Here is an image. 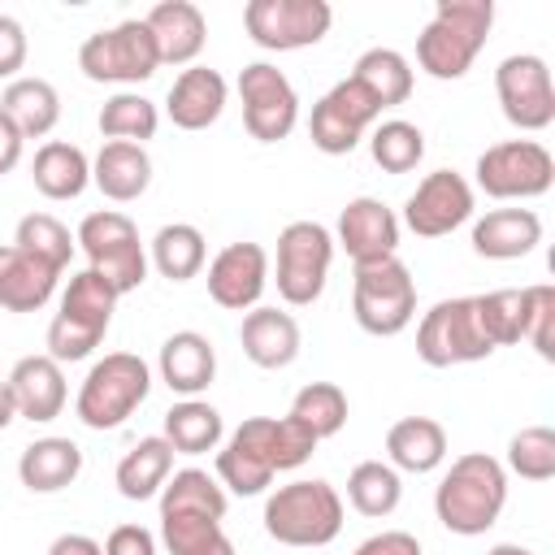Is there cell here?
Returning a JSON list of instances; mask_svg holds the SVG:
<instances>
[{
  "label": "cell",
  "mask_w": 555,
  "mask_h": 555,
  "mask_svg": "<svg viewBox=\"0 0 555 555\" xmlns=\"http://www.w3.org/2000/svg\"><path fill=\"white\" fill-rule=\"evenodd\" d=\"M507 507V468L486 451H464L451 460L434 490V516L447 533L477 538L486 533Z\"/></svg>",
  "instance_id": "obj_1"
},
{
  "label": "cell",
  "mask_w": 555,
  "mask_h": 555,
  "mask_svg": "<svg viewBox=\"0 0 555 555\" xmlns=\"http://www.w3.org/2000/svg\"><path fill=\"white\" fill-rule=\"evenodd\" d=\"M490 26H494L490 0H438L434 17L416 35V65L438 82L464 78L490 39Z\"/></svg>",
  "instance_id": "obj_2"
},
{
  "label": "cell",
  "mask_w": 555,
  "mask_h": 555,
  "mask_svg": "<svg viewBox=\"0 0 555 555\" xmlns=\"http://www.w3.org/2000/svg\"><path fill=\"white\" fill-rule=\"evenodd\" d=\"M117 299H121V295H117L100 273H91V269L74 273L69 286L61 291L56 317L48 321V356H52L56 364L87 360V356L104 343V334H108V325H113Z\"/></svg>",
  "instance_id": "obj_3"
},
{
  "label": "cell",
  "mask_w": 555,
  "mask_h": 555,
  "mask_svg": "<svg viewBox=\"0 0 555 555\" xmlns=\"http://www.w3.org/2000/svg\"><path fill=\"white\" fill-rule=\"evenodd\" d=\"M264 533L282 546H330L343 533V499L325 477L278 486L264 499Z\"/></svg>",
  "instance_id": "obj_4"
},
{
  "label": "cell",
  "mask_w": 555,
  "mask_h": 555,
  "mask_svg": "<svg viewBox=\"0 0 555 555\" xmlns=\"http://www.w3.org/2000/svg\"><path fill=\"white\" fill-rule=\"evenodd\" d=\"M152 390V369L134 356V351H108L104 360H95L78 386L74 412L87 429H117L134 416V408L147 399Z\"/></svg>",
  "instance_id": "obj_5"
},
{
  "label": "cell",
  "mask_w": 555,
  "mask_h": 555,
  "mask_svg": "<svg viewBox=\"0 0 555 555\" xmlns=\"http://www.w3.org/2000/svg\"><path fill=\"white\" fill-rule=\"evenodd\" d=\"M351 312L356 325L373 338H395L416 317V282L399 256L364 260L351 278Z\"/></svg>",
  "instance_id": "obj_6"
},
{
  "label": "cell",
  "mask_w": 555,
  "mask_h": 555,
  "mask_svg": "<svg viewBox=\"0 0 555 555\" xmlns=\"http://www.w3.org/2000/svg\"><path fill=\"white\" fill-rule=\"evenodd\" d=\"M74 243L87 251V269L100 273L117 295H130L147 282V251H143L139 225L126 212L117 208L87 212Z\"/></svg>",
  "instance_id": "obj_7"
},
{
  "label": "cell",
  "mask_w": 555,
  "mask_h": 555,
  "mask_svg": "<svg viewBox=\"0 0 555 555\" xmlns=\"http://www.w3.org/2000/svg\"><path fill=\"white\" fill-rule=\"evenodd\" d=\"M78 69L91 82L134 87V82H147L160 69V56H156V43H152V30L143 26V17H126V22L104 26V30L82 39Z\"/></svg>",
  "instance_id": "obj_8"
},
{
  "label": "cell",
  "mask_w": 555,
  "mask_h": 555,
  "mask_svg": "<svg viewBox=\"0 0 555 555\" xmlns=\"http://www.w3.org/2000/svg\"><path fill=\"white\" fill-rule=\"evenodd\" d=\"M494 351V343L481 330L477 317V299L473 295H455V299H438L421 325H416V356L429 369H451V364H477Z\"/></svg>",
  "instance_id": "obj_9"
},
{
  "label": "cell",
  "mask_w": 555,
  "mask_h": 555,
  "mask_svg": "<svg viewBox=\"0 0 555 555\" xmlns=\"http://www.w3.org/2000/svg\"><path fill=\"white\" fill-rule=\"evenodd\" d=\"M334 264V234L321 221H291L278 234V295L291 308H308L321 299Z\"/></svg>",
  "instance_id": "obj_10"
},
{
  "label": "cell",
  "mask_w": 555,
  "mask_h": 555,
  "mask_svg": "<svg viewBox=\"0 0 555 555\" xmlns=\"http://www.w3.org/2000/svg\"><path fill=\"white\" fill-rule=\"evenodd\" d=\"M473 173L490 199H538L555 182V156L538 139H503L477 156Z\"/></svg>",
  "instance_id": "obj_11"
},
{
  "label": "cell",
  "mask_w": 555,
  "mask_h": 555,
  "mask_svg": "<svg viewBox=\"0 0 555 555\" xmlns=\"http://www.w3.org/2000/svg\"><path fill=\"white\" fill-rule=\"evenodd\" d=\"M243 26L264 52H299L330 35L334 9L325 0H247Z\"/></svg>",
  "instance_id": "obj_12"
},
{
  "label": "cell",
  "mask_w": 555,
  "mask_h": 555,
  "mask_svg": "<svg viewBox=\"0 0 555 555\" xmlns=\"http://www.w3.org/2000/svg\"><path fill=\"white\" fill-rule=\"evenodd\" d=\"M382 117V104L347 74L343 82H334L317 104H312V121H308V134H312V147L325 152V156H347L360 147V139L377 126Z\"/></svg>",
  "instance_id": "obj_13"
},
{
  "label": "cell",
  "mask_w": 555,
  "mask_h": 555,
  "mask_svg": "<svg viewBox=\"0 0 555 555\" xmlns=\"http://www.w3.org/2000/svg\"><path fill=\"white\" fill-rule=\"evenodd\" d=\"M494 95H499L503 117L516 130L533 134V130H546L555 121V82H551L546 61L533 56V52H512V56L499 61Z\"/></svg>",
  "instance_id": "obj_14"
},
{
  "label": "cell",
  "mask_w": 555,
  "mask_h": 555,
  "mask_svg": "<svg viewBox=\"0 0 555 555\" xmlns=\"http://www.w3.org/2000/svg\"><path fill=\"white\" fill-rule=\"evenodd\" d=\"M238 100H243V126L256 143H282L299 121V95L291 78L269 61L243 65Z\"/></svg>",
  "instance_id": "obj_15"
},
{
  "label": "cell",
  "mask_w": 555,
  "mask_h": 555,
  "mask_svg": "<svg viewBox=\"0 0 555 555\" xmlns=\"http://www.w3.org/2000/svg\"><path fill=\"white\" fill-rule=\"evenodd\" d=\"M473 204H477V191L464 173L455 169H434L416 182V191L408 195L403 204V225L416 234V238H442L451 230H460L468 217H473Z\"/></svg>",
  "instance_id": "obj_16"
},
{
  "label": "cell",
  "mask_w": 555,
  "mask_h": 555,
  "mask_svg": "<svg viewBox=\"0 0 555 555\" xmlns=\"http://www.w3.org/2000/svg\"><path fill=\"white\" fill-rule=\"evenodd\" d=\"M269 286V251L260 243H225L208 260V295L225 312H251Z\"/></svg>",
  "instance_id": "obj_17"
},
{
  "label": "cell",
  "mask_w": 555,
  "mask_h": 555,
  "mask_svg": "<svg viewBox=\"0 0 555 555\" xmlns=\"http://www.w3.org/2000/svg\"><path fill=\"white\" fill-rule=\"evenodd\" d=\"M334 243L351 256V264L395 256V251H399V217H395V208H386L382 199L356 195V199H347L343 212H338Z\"/></svg>",
  "instance_id": "obj_18"
},
{
  "label": "cell",
  "mask_w": 555,
  "mask_h": 555,
  "mask_svg": "<svg viewBox=\"0 0 555 555\" xmlns=\"http://www.w3.org/2000/svg\"><path fill=\"white\" fill-rule=\"evenodd\" d=\"M9 390H13V403H17V416L22 421H35V425H48L65 412V369L43 351V356H22L13 364V373L4 377Z\"/></svg>",
  "instance_id": "obj_19"
},
{
  "label": "cell",
  "mask_w": 555,
  "mask_h": 555,
  "mask_svg": "<svg viewBox=\"0 0 555 555\" xmlns=\"http://www.w3.org/2000/svg\"><path fill=\"white\" fill-rule=\"evenodd\" d=\"M143 26L152 30L160 65H195V56L208 43V22H204L199 4H191V0H160V4H152Z\"/></svg>",
  "instance_id": "obj_20"
},
{
  "label": "cell",
  "mask_w": 555,
  "mask_h": 555,
  "mask_svg": "<svg viewBox=\"0 0 555 555\" xmlns=\"http://www.w3.org/2000/svg\"><path fill=\"white\" fill-rule=\"evenodd\" d=\"M238 343H243V356H247L256 369H269V373H273V369L295 364L304 334H299V321H295L291 312L256 304L251 312H243Z\"/></svg>",
  "instance_id": "obj_21"
},
{
  "label": "cell",
  "mask_w": 555,
  "mask_h": 555,
  "mask_svg": "<svg viewBox=\"0 0 555 555\" xmlns=\"http://www.w3.org/2000/svg\"><path fill=\"white\" fill-rule=\"evenodd\" d=\"M225 95H230V87H225V78L217 69L186 65L173 78L169 95H165V113H169V121L178 130H208L225 113Z\"/></svg>",
  "instance_id": "obj_22"
},
{
  "label": "cell",
  "mask_w": 555,
  "mask_h": 555,
  "mask_svg": "<svg viewBox=\"0 0 555 555\" xmlns=\"http://www.w3.org/2000/svg\"><path fill=\"white\" fill-rule=\"evenodd\" d=\"M156 369H160V382L173 395L199 399L212 386V377H217V351H212V343L199 330H178V334H169L160 343Z\"/></svg>",
  "instance_id": "obj_23"
},
{
  "label": "cell",
  "mask_w": 555,
  "mask_h": 555,
  "mask_svg": "<svg viewBox=\"0 0 555 555\" xmlns=\"http://www.w3.org/2000/svg\"><path fill=\"white\" fill-rule=\"evenodd\" d=\"M542 243V217L533 208H490L473 221V251L481 260H520Z\"/></svg>",
  "instance_id": "obj_24"
},
{
  "label": "cell",
  "mask_w": 555,
  "mask_h": 555,
  "mask_svg": "<svg viewBox=\"0 0 555 555\" xmlns=\"http://www.w3.org/2000/svg\"><path fill=\"white\" fill-rule=\"evenodd\" d=\"M61 273L13 243H0V308L4 312H39L56 295Z\"/></svg>",
  "instance_id": "obj_25"
},
{
  "label": "cell",
  "mask_w": 555,
  "mask_h": 555,
  "mask_svg": "<svg viewBox=\"0 0 555 555\" xmlns=\"http://www.w3.org/2000/svg\"><path fill=\"white\" fill-rule=\"evenodd\" d=\"M82 473V447L74 438H35L22 455H17V477L30 494H56L65 486H74Z\"/></svg>",
  "instance_id": "obj_26"
},
{
  "label": "cell",
  "mask_w": 555,
  "mask_h": 555,
  "mask_svg": "<svg viewBox=\"0 0 555 555\" xmlns=\"http://www.w3.org/2000/svg\"><path fill=\"white\" fill-rule=\"evenodd\" d=\"M447 460V429L434 416H403L386 429V464L395 473H434Z\"/></svg>",
  "instance_id": "obj_27"
},
{
  "label": "cell",
  "mask_w": 555,
  "mask_h": 555,
  "mask_svg": "<svg viewBox=\"0 0 555 555\" xmlns=\"http://www.w3.org/2000/svg\"><path fill=\"white\" fill-rule=\"evenodd\" d=\"M91 182L104 199L130 204L152 186V156L139 143H104L91 160Z\"/></svg>",
  "instance_id": "obj_28"
},
{
  "label": "cell",
  "mask_w": 555,
  "mask_h": 555,
  "mask_svg": "<svg viewBox=\"0 0 555 555\" xmlns=\"http://www.w3.org/2000/svg\"><path fill=\"white\" fill-rule=\"evenodd\" d=\"M30 178H35V191L48 195V199H78L91 186V160H87V152L78 143L48 139L35 152Z\"/></svg>",
  "instance_id": "obj_29"
},
{
  "label": "cell",
  "mask_w": 555,
  "mask_h": 555,
  "mask_svg": "<svg viewBox=\"0 0 555 555\" xmlns=\"http://www.w3.org/2000/svg\"><path fill=\"white\" fill-rule=\"evenodd\" d=\"M273 477H278V473L269 468V460H264V451H260L251 425L243 421V425L225 438V447L217 451V481H221V490L243 494V499H247V494H264Z\"/></svg>",
  "instance_id": "obj_30"
},
{
  "label": "cell",
  "mask_w": 555,
  "mask_h": 555,
  "mask_svg": "<svg viewBox=\"0 0 555 555\" xmlns=\"http://www.w3.org/2000/svg\"><path fill=\"white\" fill-rule=\"evenodd\" d=\"M169 473H173V447H169L160 434H152V438H139V442L117 460L113 481H117V494H121V499L143 503V499L160 494V486L169 481Z\"/></svg>",
  "instance_id": "obj_31"
},
{
  "label": "cell",
  "mask_w": 555,
  "mask_h": 555,
  "mask_svg": "<svg viewBox=\"0 0 555 555\" xmlns=\"http://www.w3.org/2000/svg\"><path fill=\"white\" fill-rule=\"evenodd\" d=\"M0 113L17 126L22 139H43L61 121V95L48 78H13L0 95Z\"/></svg>",
  "instance_id": "obj_32"
},
{
  "label": "cell",
  "mask_w": 555,
  "mask_h": 555,
  "mask_svg": "<svg viewBox=\"0 0 555 555\" xmlns=\"http://www.w3.org/2000/svg\"><path fill=\"white\" fill-rule=\"evenodd\" d=\"M204 260H208V243H204L199 225H191V221H169V225H160V230L152 234V243H147V264H152L160 278H169V282H191V278H199Z\"/></svg>",
  "instance_id": "obj_33"
},
{
  "label": "cell",
  "mask_w": 555,
  "mask_h": 555,
  "mask_svg": "<svg viewBox=\"0 0 555 555\" xmlns=\"http://www.w3.org/2000/svg\"><path fill=\"white\" fill-rule=\"evenodd\" d=\"M173 455H204V451H217L221 438H225V425H221V412L204 399H182L165 412V434H160Z\"/></svg>",
  "instance_id": "obj_34"
},
{
  "label": "cell",
  "mask_w": 555,
  "mask_h": 555,
  "mask_svg": "<svg viewBox=\"0 0 555 555\" xmlns=\"http://www.w3.org/2000/svg\"><path fill=\"white\" fill-rule=\"evenodd\" d=\"M351 78L382 104V108H395V104H403L408 95H412V61L403 56V52H395V48H369V52H360L356 56V65H351Z\"/></svg>",
  "instance_id": "obj_35"
},
{
  "label": "cell",
  "mask_w": 555,
  "mask_h": 555,
  "mask_svg": "<svg viewBox=\"0 0 555 555\" xmlns=\"http://www.w3.org/2000/svg\"><path fill=\"white\" fill-rule=\"evenodd\" d=\"M247 425H251V434H256V442H260V451H264L273 473H291V468L308 464L312 451H317L312 429L299 425L291 412L286 416H247Z\"/></svg>",
  "instance_id": "obj_36"
},
{
  "label": "cell",
  "mask_w": 555,
  "mask_h": 555,
  "mask_svg": "<svg viewBox=\"0 0 555 555\" xmlns=\"http://www.w3.org/2000/svg\"><path fill=\"white\" fill-rule=\"evenodd\" d=\"M477 299V317H481V330L494 347H516L525 343V330H529V312H533V286H503V291H486V295H473Z\"/></svg>",
  "instance_id": "obj_37"
},
{
  "label": "cell",
  "mask_w": 555,
  "mask_h": 555,
  "mask_svg": "<svg viewBox=\"0 0 555 555\" xmlns=\"http://www.w3.org/2000/svg\"><path fill=\"white\" fill-rule=\"evenodd\" d=\"M403 499V477L386 464V460H360L351 473H347V503L369 516V520H382L399 507Z\"/></svg>",
  "instance_id": "obj_38"
},
{
  "label": "cell",
  "mask_w": 555,
  "mask_h": 555,
  "mask_svg": "<svg viewBox=\"0 0 555 555\" xmlns=\"http://www.w3.org/2000/svg\"><path fill=\"white\" fill-rule=\"evenodd\" d=\"M95 126L108 143H139L143 147L160 126V108L139 91H117V95L104 100Z\"/></svg>",
  "instance_id": "obj_39"
},
{
  "label": "cell",
  "mask_w": 555,
  "mask_h": 555,
  "mask_svg": "<svg viewBox=\"0 0 555 555\" xmlns=\"http://www.w3.org/2000/svg\"><path fill=\"white\" fill-rule=\"evenodd\" d=\"M225 490L217 477H208L204 468H178L169 473V481L160 486V512H199L212 520H225Z\"/></svg>",
  "instance_id": "obj_40"
},
{
  "label": "cell",
  "mask_w": 555,
  "mask_h": 555,
  "mask_svg": "<svg viewBox=\"0 0 555 555\" xmlns=\"http://www.w3.org/2000/svg\"><path fill=\"white\" fill-rule=\"evenodd\" d=\"M369 156L386 173H412L421 165V156H425V134H421V126H412L403 117L377 121L369 130Z\"/></svg>",
  "instance_id": "obj_41"
},
{
  "label": "cell",
  "mask_w": 555,
  "mask_h": 555,
  "mask_svg": "<svg viewBox=\"0 0 555 555\" xmlns=\"http://www.w3.org/2000/svg\"><path fill=\"white\" fill-rule=\"evenodd\" d=\"M347 395H343V386H334V382H308V386H299L295 390V399H291V416L299 421V425H308L312 429V438L321 442V438H334L343 425H347Z\"/></svg>",
  "instance_id": "obj_42"
},
{
  "label": "cell",
  "mask_w": 555,
  "mask_h": 555,
  "mask_svg": "<svg viewBox=\"0 0 555 555\" xmlns=\"http://www.w3.org/2000/svg\"><path fill=\"white\" fill-rule=\"evenodd\" d=\"M13 247H22L26 256H35V260L52 264L56 273H65L78 243H74V234H69L52 212H26V217L17 221V230H13Z\"/></svg>",
  "instance_id": "obj_43"
},
{
  "label": "cell",
  "mask_w": 555,
  "mask_h": 555,
  "mask_svg": "<svg viewBox=\"0 0 555 555\" xmlns=\"http://www.w3.org/2000/svg\"><path fill=\"white\" fill-rule=\"evenodd\" d=\"M160 542L169 555H212L225 542V529L199 512H160Z\"/></svg>",
  "instance_id": "obj_44"
},
{
  "label": "cell",
  "mask_w": 555,
  "mask_h": 555,
  "mask_svg": "<svg viewBox=\"0 0 555 555\" xmlns=\"http://www.w3.org/2000/svg\"><path fill=\"white\" fill-rule=\"evenodd\" d=\"M507 473L520 481H551L555 477V429L551 425H525L507 442Z\"/></svg>",
  "instance_id": "obj_45"
},
{
  "label": "cell",
  "mask_w": 555,
  "mask_h": 555,
  "mask_svg": "<svg viewBox=\"0 0 555 555\" xmlns=\"http://www.w3.org/2000/svg\"><path fill=\"white\" fill-rule=\"evenodd\" d=\"M525 343H529L542 360H555V286H551V282H538V286H533V312H529Z\"/></svg>",
  "instance_id": "obj_46"
},
{
  "label": "cell",
  "mask_w": 555,
  "mask_h": 555,
  "mask_svg": "<svg viewBox=\"0 0 555 555\" xmlns=\"http://www.w3.org/2000/svg\"><path fill=\"white\" fill-rule=\"evenodd\" d=\"M26 52H30V43H26V26L17 22V17H9V13H0V78H17V69L26 65Z\"/></svg>",
  "instance_id": "obj_47"
},
{
  "label": "cell",
  "mask_w": 555,
  "mask_h": 555,
  "mask_svg": "<svg viewBox=\"0 0 555 555\" xmlns=\"http://www.w3.org/2000/svg\"><path fill=\"white\" fill-rule=\"evenodd\" d=\"M351 555H421V538L408 529H382V533L364 538Z\"/></svg>",
  "instance_id": "obj_48"
},
{
  "label": "cell",
  "mask_w": 555,
  "mask_h": 555,
  "mask_svg": "<svg viewBox=\"0 0 555 555\" xmlns=\"http://www.w3.org/2000/svg\"><path fill=\"white\" fill-rule=\"evenodd\" d=\"M104 555H156V538L143 525H117L104 538Z\"/></svg>",
  "instance_id": "obj_49"
},
{
  "label": "cell",
  "mask_w": 555,
  "mask_h": 555,
  "mask_svg": "<svg viewBox=\"0 0 555 555\" xmlns=\"http://www.w3.org/2000/svg\"><path fill=\"white\" fill-rule=\"evenodd\" d=\"M22 143H26V139L17 134V126L0 113V178L17 169V160H22Z\"/></svg>",
  "instance_id": "obj_50"
},
{
  "label": "cell",
  "mask_w": 555,
  "mask_h": 555,
  "mask_svg": "<svg viewBox=\"0 0 555 555\" xmlns=\"http://www.w3.org/2000/svg\"><path fill=\"white\" fill-rule=\"evenodd\" d=\"M48 555H104V542H95L91 533H61L52 538Z\"/></svg>",
  "instance_id": "obj_51"
},
{
  "label": "cell",
  "mask_w": 555,
  "mask_h": 555,
  "mask_svg": "<svg viewBox=\"0 0 555 555\" xmlns=\"http://www.w3.org/2000/svg\"><path fill=\"white\" fill-rule=\"evenodd\" d=\"M17 421V403H13V390L9 382H0V429H9Z\"/></svg>",
  "instance_id": "obj_52"
},
{
  "label": "cell",
  "mask_w": 555,
  "mask_h": 555,
  "mask_svg": "<svg viewBox=\"0 0 555 555\" xmlns=\"http://www.w3.org/2000/svg\"><path fill=\"white\" fill-rule=\"evenodd\" d=\"M486 555H533L529 546H520V542H499V546H490Z\"/></svg>",
  "instance_id": "obj_53"
},
{
  "label": "cell",
  "mask_w": 555,
  "mask_h": 555,
  "mask_svg": "<svg viewBox=\"0 0 555 555\" xmlns=\"http://www.w3.org/2000/svg\"><path fill=\"white\" fill-rule=\"evenodd\" d=\"M212 555H234V542H230V538H225V542H221V546H217V551H212Z\"/></svg>",
  "instance_id": "obj_54"
}]
</instances>
